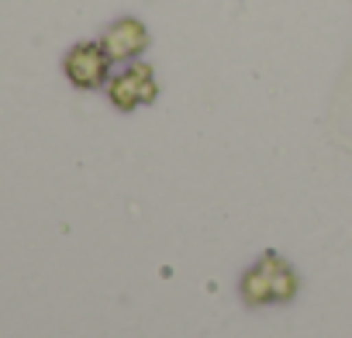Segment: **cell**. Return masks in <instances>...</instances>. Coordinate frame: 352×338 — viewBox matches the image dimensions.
Returning <instances> with one entry per match:
<instances>
[{
    "label": "cell",
    "instance_id": "1",
    "mask_svg": "<svg viewBox=\"0 0 352 338\" xmlns=\"http://www.w3.org/2000/svg\"><path fill=\"white\" fill-rule=\"evenodd\" d=\"M297 290V276L294 269L276 259V256H266L245 280H242V293L252 300V304H266V300H290Z\"/></svg>",
    "mask_w": 352,
    "mask_h": 338
},
{
    "label": "cell",
    "instance_id": "2",
    "mask_svg": "<svg viewBox=\"0 0 352 338\" xmlns=\"http://www.w3.org/2000/svg\"><path fill=\"white\" fill-rule=\"evenodd\" d=\"M107 63H111V56H107V49H104V45L83 42V45L69 49V56H66L63 69H66L69 83H76V87L90 90V87H100V83H104V76H107Z\"/></svg>",
    "mask_w": 352,
    "mask_h": 338
},
{
    "label": "cell",
    "instance_id": "3",
    "mask_svg": "<svg viewBox=\"0 0 352 338\" xmlns=\"http://www.w3.org/2000/svg\"><path fill=\"white\" fill-rule=\"evenodd\" d=\"M155 93H159V83H155V76H152V69L148 66H128L121 76H114V83H111V100L121 107V111H131V107H138V104H148V100H155Z\"/></svg>",
    "mask_w": 352,
    "mask_h": 338
},
{
    "label": "cell",
    "instance_id": "4",
    "mask_svg": "<svg viewBox=\"0 0 352 338\" xmlns=\"http://www.w3.org/2000/svg\"><path fill=\"white\" fill-rule=\"evenodd\" d=\"M145 45H148V32H145V25L135 21V18H124V21L111 25L107 35H104V49H107L111 59H131V56H138Z\"/></svg>",
    "mask_w": 352,
    "mask_h": 338
}]
</instances>
